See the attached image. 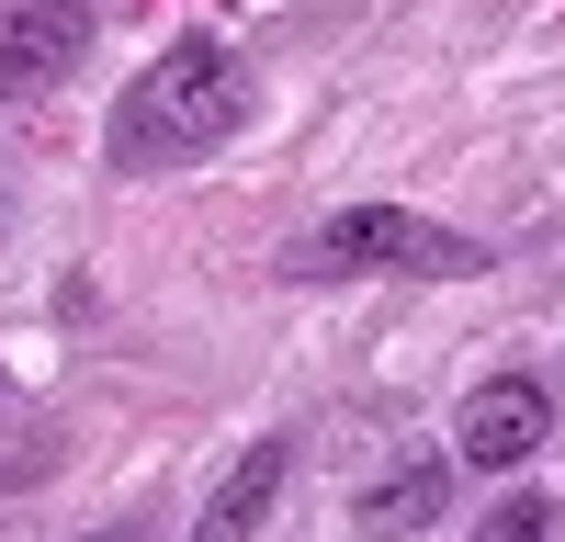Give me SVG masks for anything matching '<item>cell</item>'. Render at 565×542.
Instances as JSON below:
<instances>
[{"label":"cell","instance_id":"cell-4","mask_svg":"<svg viewBox=\"0 0 565 542\" xmlns=\"http://www.w3.org/2000/svg\"><path fill=\"white\" fill-rule=\"evenodd\" d=\"M90 57V0H0V90L34 102Z\"/></svg>","mask_w":565,"mask_h":542},{"label":"cell","instance_id":"cell-3","mask_svg":"<svg viewBox=\"0 0 565 542\" xmlns=\"http://www.w3.org/2000/svg\"><path fill=\"white\" fill-rule=\"evenodd\" d=\"M543 441H554V395L532 373H487L452 406V464H476V475H521Z\"/></svg>","mask_w":565,"mask_h":542},{"label":"cell","instance_id":"cell-1","mask_svg":"<svg viewBox=\"0 0 565 542\" xmlns=\"http://www.w3.org/2000/svg\"><path fill=\"white\" fill-rule=\"evenodd\" d=\"M238 124H249V68L226 57V45H170L159 68L125 79V102H114V159H125V170H181V159L226 148Z\"/></svg>","mask_w":565,"mask_h":542},{"label":"cell","instance_id":"cell-6","mask_svg":"<svg viewBox=\"0 0 565 542\" xmlns=\"http://www.w3.org/2000/svg\"><path fill=\"white\" fill-rule=\"evenodd\" d=\"M430 509H441V464H418V475H396L385 497H373V520H385V531H418Z\"/></svg>","mask_w":565,"mask_h":542},{"label":"cell","instance_id":"cell-2","mask_svg":"<svg viewBox=\"0 0 565 542\" xmlns=\"http://www.w3.org/2000/svg\"><path fill=\"white\" fill-rule=\"evenodd\" d=\"M295 271H418V283H463V271H487V249L430 226V215H407V204H351L295 249Z\"/></svg>","mask_w":565,"mask_h":542},{"label":"cell","instance_id":"cell-5","mask_svg":"<svg viewBox=\"0 0 565 542\" xmlns=\"http://www.w3.org/2000/svg\"><path fill=\"white\" fill-rule=\"evenodd\" d=\"M282 475H295V441L282 430H260L238 464H226V486L204 497V520H193V542H249L260 520H271V497H282Z\"/></svg>","mask_w":565,"mask_h":542},{"label":"cell","instance_id":"cell-7","mask_svg":"<svg viewBox=\"0 0 565 542\" xmlns=\"http://www.w3.org/2000/svg\"><path fill=\"white\" fill-rule=\"evenodd\" d=\"M476 542H554V497H498L476 520Z\"/></svg>","mask_w":565,"mask_h":542}]
</instances>
